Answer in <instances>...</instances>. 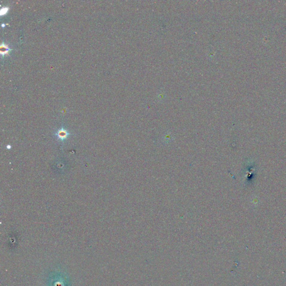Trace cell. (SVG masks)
<instances>
[{"label": "cell", "instance_id": "1", "mask_svg": "<svg viewBox=\"0 0 286 286\" xmlns=\"http://www.w3.org/2000/svg\"><path fill=\"white\" fill-rule=\"evenodd\" d=\"M11 51L12 49L9 47V45L7 44L4 42L1 43L0 45V53H1V55L3 57H4L6 55L9 54Z\"/></svg>", "mask_w": 286, "mask_h": 286}, {"label": "cell", "instance_id": "2", "mask_svg": "<svg viewBox=\"0 0 286 286\" xmlns=\"http://www.w3.org/2000/svg\"><path fill=\"white\" fill-rule=\"evenodd\" d=\"M69 135L70 134L68 132L67 130H66V129L63 128L59 129L56 133L57 136L60 140H64L65 139H67Z\"/></svg>", "mask_w": 286, "mask_h": 286}, {"label": "cell", "instance_id": "3", "mask_svg": "<svg viewBox=\"0 0 286 286\" xmlns=\"http://www.w3.org/2000/svg\"><path fill=\"white\" fill-rule=\"evenodd\" d=\"M9 7H2V9H1V10H0L1 16L4 15V14H6V13H7L8 11H9Z\"/></svg>", "mask_w": 286, "mask_h": 286}, {"label": "cell", "instance_id": "4", "mask_svg": "<svg viewBox=\"0 0 286 286\" xmlns=\"http://www.w3.org/2000/svg\"><path fill=\"white\" fill-rule=\"evenodd\" d=\"M7 148H9V149H10V148H11V147H10V145H9H9H8V146H7Z\"/></svg>", "mask_w": 286, "mask_h": 286}]
</instances>
